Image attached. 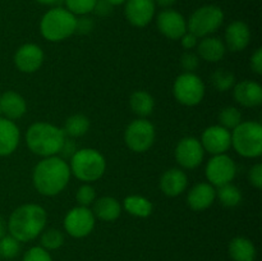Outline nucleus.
I'll return each instance as SVG.
<instances>
[{
    "label": "nucleus",
    "mask_w": 262,
    "mask_h": 261,
    "mask_svg": "<svg viewBox=\"0 0 262 261\" xmlns=\"http://www.w3.org/2000/svg\"><path fill=\"white\" fill-rule=\"evenodd\" d=\"M123 207L128 214L136 217H148L154 210L152 202L140 194H130L125 197L123 201Z\"/></svg>",
    "instance_id": "a878e982"
},
{
    "label": "nucleus",
    "mask_w": 262,
    "mask_h": 261,
    "mask_svg": "<svg viewBox=\"0 0 262 261\" xmlns=\"http://www.w3.org/2000/svg\"><path fill=\"white\" fill-rule=\"evenodd\" d=\"M129 106L132 112L140 118H146L152 114L154 107H155V100L152 95L147 91L138 90L130 95Z\"/></svg>",
    "instance_id": "bb28decb"
},
{
    "label": "nucleus",
    "mask_w": 262,
    "mask_h": 261,
    "mask_svg": "<svg viewBox=\"0 0 262 261\" xmlns=\"http://www.w3.org/2000/svg\"><path fill=\"white\" fill-rule=\"evenodd\" d=\"M69 169L77 179L84 183L99 181L106 170V160L96 148H78L69 159Z\"/></svg>",
    "instance_id": "39448f33"
},
{
    "label": "nucleus",
    "mask_w": 262,
    "mask_h": 261,
    "mask_svg": "<svg viewBox=\"0 0 262 261\" xmlns=\"http://www.w3.org/2000/svg\"><path fill=\"white\" fill-rule=\"evenodd\" d=\"M0 112L4 118L17 120L27 112V104L22 95L15 91H5L0 95Z\"/></svg>",
    "instance_id": "4be33fe9"
},
{
    "label": "nucleus",
    "mask_w": 262,
    "mask_h": 261,
    "mask_svg": "<svg viewBox=\"0 0 262 261\" xmlns=\"http://www.w3.org/2000/svg\"><path fill=\"white\" fill-rule=\"evenodd\" d=\"M233 96L239 105L245 107H256L262 104V87L251 79H245L233 86Z\"/></svg>",
    "instance_id": "a211bd4d"
},
{
    "label": "nucleus",
    "mask_w": 262,
    "mask_h": 261,
    "mask_svg": "<svg viewBox=\"0 0 262 261\" xmlns=\"http://www.w3.org/2000/svg\"><path fill=\"white\" fill-rule=\"evenodd\" d=\"M71 169L68 161L60 156L42 158L33 168L32 183L36 191L46 197H53L60 193L69 183Z\"/></svg>",
    "instance_id": "f257e3e1"
},
{
    "label": "nucleus",
    "mask_w": 262,
    "mask_h": 261,
    "mask_svg": "<svg viewBox=\"0 0 262 261\" xmlns=\"http://www.w3.org/2000/svg\"><path fill=\"white\" fill-rule=\"evenodd\" d=\"M97 0H64L66 3V9H68L72 14L77 17L87 15L89 13L94 12V8L96 5Z\"/></svg>",
    "instance_id": "473e14b6"
},
{
    "label": "nucleus",
    "mask_w": 262,
    "mask_h": 261,
    "mask_svg": "<svg viewBox=\"0 0 262 261\" xmlns=\"http://www.w3.org/2000/svg\"><path fill=\"white\" fill-rule=\"evenodd\" d=\"M0 115H2V112H0Z\"/></svg>",
    "instance_id": "09e8293b"
},
{
    "label": "nucleus",
    "mask_w": 262,
    "mask_h": 261,
    "mask_svg": "<svg viewBox=\"0 0 262 261\" xmlns=\"http://www.w3.org/2000/svg\"><path fill=\"white\" fill-rule=\"evenodd\" d=\"M196 49L199 58L209 63L220 61L224 58L225 51H227L224 42L219 37H212V36L202 37L197 44Z\"/></svg>",
    "instance_id": "5701e85b"
},
{
    "label": "nucleus",
    "mask_w": 262,
    "mask_h": 261,
    "mask_svg": "<svg viewBox=\"0 0 262 261\" xmlns=\"http://www.w3.org/2000/svg\"><path fill=\"white\" fill-rule=\"evenodd\" d=\"M48 212L37 204H25L17 207L8 220V232L19 242H30L43 232Z\"/></svg>",
    "instance_id": "f03ea898"
},
{
    "label": "nucleus",
    "mask_w": 262,
    "mask_h": 261,
    "mask_svg": "<svg viewBox=\"0 0 262 261\" xmlns=\"http://www.w3.org/2000/svg\"><path fill=\"white\" fill-rule=\"evenodd\" d=\"M216 200V189L209 182H200L194 184L187 193V205L194 211H204L209 209Z\"/></svg>",
    "instance_id": "f3484780"
},
{
    "label": "nucleus",
    "mask_w": 262,
    "mask_h": 261,
    "mask_svg": "<svg viewBox=\"0 0 262 261\" xmlns=\"http://www.w3.org/2000/svg\"><path fill=\"white\" fill-rule=\"evenodd\" d=\"M219 125L224 127L225 129L232 132L237 125H239L242 120V113L238 107L234 106H227L219 113Z\"/></svg>",
    "instance_id": "7c9ffc66"
},
{
    "label": "nucleus",
    "mask_w": 262,
    "mask_h": 261,
    "mask_svg": "<svg viewBox=\"0 0 262 261\" xmlns=\"http://www.w3.org/2000/svg\"><path fill=\"white\" fill-rule=\"evenodd\" d=\"M94 12L99 17H107V15L113 13V5L109 4L106 0H97L96 5L94 8Z\"/></svg>",
    "instance_id": "a19ab883"
},
{
    "label": "nucleus",
    "mask_w": 262,
    "mask_h": 261,
    "mask_svg": "<svg viewBox=\"0 0 262 261\" xmlns=\"http://www.w3.org/2000/svg\"><path fill=\"white\" fill-rule=\"evenodd\" d=\"M207 182L214 187H220L223 184L232 183L237 176V165L235 161L227 154L212 155L207 161L205 168Z\"/></svg>",
    "instance_id": "9d476101"
},
{
    "label": "nucleus",
    "mask_w": 262,
    "mask_h": 261,
    "mask_svg": "<svg viewBox=\"0 0 262 261\" xmlns=\"http://www.w3.org/2000/svg\"><path fill=\"white\" fill-rule=\"evenodd\" d=\"M7 230H8V225H7V222H5L4 217L0 215V238L4 237L5 234H7Z\"/></svg>",
    "instance_id": "a18cd8bd"
},
{
    "label": "nucleus",
    "mask_w": 262,
    "mask_h": 261,
    "mask_svg": "<svg viewBox=\"0 0 262 261\" xmlns=\"http://www.w3.org/2000/svg\"><path fill=\"white\" fill-rule=\"evenodd\" d=\"M23 261H53L48 250L41 246L31 247L23 256Z\"/></svg>",
    "instance_id": "e433bc0d"
},
{
    "label": "nucleus",
    "mask_w": 262,
    "mask_h": 261,
    "mask_svg": "<svg viewBox=\"0 0 262 261\" xmlns=\"http://www.w3.org/2000/svg\"><path fill=\"white\" fill-rule=\"evenodd\" d=\"M20 242L13 235L5 234L0 238V257L13 258L19 253Z\"/></svg>",
    "instance_id": "72a5a7b5"
},
{
    "label": "nucleus",
    "mask_w": 262,
    "mask_h": 261,
    "mask_svg": "<svg viewBox=\"0 0 262 261\" xmlns=\"http://www.w3.org/2000/svg\"><path fill=\"white\" fill-rule=\"evenodd\" d=\"M77 17L63 7H54L41 18L40 32L50 42H60L76 33Z\"/></svg>",
    "instance_id": "20e7f679"
},
{
    "label": "nucleus",
    "mask_w": 262,
    "mask_h": 261,
    "mask_svg": "<svg viewBox=\"0 0 262 261\" xmlns=\"http://www.w3.org/2000/svg\"><path fill=\"white\" fill-rule=\"evenodd\" d=\"M158 30L170 40H179L187 32V20L174 9H164L156 17Z\"/></svg>",
    "instance_id": "4468645a"
},
{
    "label": "nucleus",
    "mask_w": 262,
    "mask_h": 261,
    "mask_svg": "<svg viewBox=\"0 0 262 261\" xmlns=\"http://www.w3.org/2000/svg\"><path fill=\"white\" fill-rule=\"evenodd\" d=\"M200 142L205 153L211 155L227 154V151L232 147V133L219 124L210 125L202 132Z\"/></svg>",
    "instance_id": "ddd939ff"
},
{
    "label": "nucleus",
    "mask_w": 262,
    "mask_h": 261,
    "mask_svg": "<svg viewBox=\"0 0 262 261\" xmlns=\"http://www.w3.org/2000/svg\"><path fill=\"white\" fill-rule=\"evenodd\" d=\"M248 179H250V183L255 188H262V164L257 163L250 169V171H248Z\"/></svg>",
    "instance_id": "4c0bfd02"
},
{
    "label": "nucleus",
    "mask_w": 262,
    "mask_h": 261,
    "mask_svg": "<svg viewBox=\"0 0 262 261\" xmlns=\"http://www.w3.org/2000/svg\"><path fill=\"white\" fill-rule=\"evenodd\" d=\"M13 60L22 73H35L43 63V51L36 44H25L17 49Z\"/></svg>",
    "instance_id": "dca6fc26"
},
{
    "label": "nucleus",
    "mask_w": 262,
    "mask_h": 261,
    "mask_svg": "<svg viewBox=\"0 0 262 261\" xmlns=\"http://www.w3.org/2000/svg\"><path fill=\"white\" fill-rule=\"evenodd\" d=\"M205 83L196 73L183 72L176 78L173 84V95L177 101L186 106H196L204 100Z\"/></svg>",
    "instance_id": "6e6552de"
},
{
    "label": "nucleus",
    "mask_w": 262,
    "mask_h": 261,
    "mask_svg": "<svg viewBox=\"0 0 262 261\" xmlns=\"http://www.w3.org/2000/svg\"><path fill=\"white\" fill-rule=\"evenodd\" d=\"M92 212L95 217H99L104 222H114L122 214V205L114 197H100L99 200H95Z\"/></svg>",
    "instance_id": "b1692460"
},
{
    "label": "nucleus",
    "mask_w": 262,
    "mask_h": 261,
    "mask_svg": "<svg viewBox=\"0 0 262 261\" xmlns=\"http://www.w3.org/2000/svg\"><path fill=\"white\" fill-rule=\"evenodd\" d=\"M156 4L154 0H127L124 14L128 22L138 28L146 27L155 15Z\"/></svg>",
    "instance_id": "2eb2a0df"
},
{
    "label": "nucleus",
    "mask_w": 262,
    "mask_h": 261,
    "mask_svg": "<svg viewBox=\"0 0 262 261\" xmlns=\"http://www.w3.org/2000/svg\"><path fill=\"white\" fill-rule=\"evenodd\" d=\"M20 132L14 120L0 117V156H9L19 145Z\"/></svg>",
    "instance_id": "412c9836"
},
{
    "label": "nucleus",
    "mask_w": 262,
    "mask_h": 261,
    "mask_svg": "<svg viewBox=\"0 0 262 261\" xmlns=\"http://www.w3.org/2000/svg\"><path fill=\"white\" fill-rule=\"evenodd\" d=\"M95 25L94 20L91 18L86 17V15H81L77 18V25H76V33H81V35H87L94 30Z\"/></svg>",
    "instance_id": "58836bf2"
},
{
    "label": "nucleus",
    "mask_w": 262,
    "mask_h": 261,
    "mask_svg": "<svg viewBox=\"0 0 262 261\" xmlns=\"http://www.w3.org/2000/svg\"><path fill=\"white\" fill-rule=\"evenodd\" d=\"M216 199L225 207H235L242 201V192L233 183L223 184V186L217 187Z\"/></svg>",
    "instance_id": "c85d7f7f"
},
{
    "label": "nucleus",
    "mask_w": 262,
    "mask_h": 261,
    "mask_svg": "<svg viewBox=\"0 0 262 261\" xmlns=\"http://www.w3.org/2000/svg\"><path fill=\"white\" fill-rule=\"evenodd\" d=\"M224 12L216 5H204L192 13L187 22V31L196 37L202 38L212 35L222 27Z\"/></svg>",
    "instance_id": "0eeeda50"
},
{
    "label": "nucleus",
    "mask_w": 262,
    "mask_h": 261,
    "mask_svg": "<svg viewBox=\"0 0 262 261\" xmlns=\"http://www.w3.org/2000/svg\"><path fill=\"white\" fill-rule=\"evenodd\" d=\"M95 222L96 217L92 210L84 206H76L67 212L63 224L64 229L71 237L83 238L94 230Z\"/></svg>",
    "instance_id": "9b49d317"
},
{
    "label": "nucleus",
    "mask_w": 262,
    "mask_h": 261,
    "mask_svg": "<svg viewBox=\"0 0 262 261\" xmlns=\"http://www.w3.org/2000/svg\"><path fill=\"white\" fill-rule=\"evenodd\" d=\"M251 68L256 74H262V49L258 48L251 56Z\"/></svg>",
    "instance_id": "37998d69"
},
{
    "label": "nucleus",
    "mask_w": 262,
    "mask_h": 261,
    "mask_svg": "<svg viewBox=\"0 0 262 261\" xmlns=\"http://www.w3.org/2000/svg\"><path fill=\"white\" fill-rule=\"evenodd\" d=\"M77 150H78V148H77V145L76 142H74L73 138L66 137L63 146H61L60 148V153L59 154H60V158L67 161L68 159H71L74 154H76Z\"/></svg>",
    "instance_id": "ea45409f"
},
{
    "label": "nucleus",
    "mask_w": 262,
    "mask_h": 261,
    "mask_svg": "<svg viewBox=\"0 0 262 261\" xmlns=\"http://www.w3.org/2000/svg\"><path fill=\"white\" fill-rule=\"evenodd\" d=\"M179 40H181L182 46H183L187 51H191L192 49L196 48L197 44H199V37H196L193 33L188 32V31H187Z\"/></svg>",
    "instance_id": "79ce46f5"
},
{
    "label": "nucleus",
    "mask_w": 262,
    "mask_h": 261,
    "mask_svg": "<svg viewBox=\"0 0 262 261\" xmlns=\"http://www.w3.org/2000/svg\"><path fill=\"white\" fill-rule=\"evenodd\" d=\"M212 86L219 92H227L235 84V77L230 71L225 68H219L210 77Z\"/></svg>",
    "instance_id": "c756f323"
},
{
    "label": "nucleus",
    "mask_w": 262,
    "mask_h": 261,
    "mask_svg": "<svg viewBox=\"0 0 262 261\" xmlns=\"http://www.w3.org/2000/svg\"><path fill=\"white\" fill-rule=\"evenodd\" d=\"M156 5L164 8V9H169L170 7H173L177 3V0H154Z\"/></svg>",
    "instance_id": "c03bdc74"
},
{
    "label": "nucleus",
    "mask_w": 262,
    "mask_h": 261,
    "mask_svg": "<svg viewBox=\"0 0 262 261\" xmlns=\"http://www.w3.org/2000/svg\"><path fill=\"white\" fill-rule=\"evenodd\" d=\"M36 2H38L40 4H43V5H55L58 4L60 0H36Z\"/></svg>",
    "instance_id": "49530a36"
},
{
    "label": "nucleus",
    "mask_w": 262,
    "mask_h": 261,
    "mask_svg": "<svg viewBox=\"0 0 262 261\" xmlns=\"http://www.w3.org/2000/svg\"><path fill=\"white\" fill-rule=\"evenodd\" d=\"M225 48L233 53L242 51L250 45L251 30L247 23L242 20H234L225 30Z\"/></svg>",
    "instance_id": "6ab92c4d"
},
{
    "label": "nucleus",
    "mask_w": 262,
    "mask_h": 261,
    "mask_svg": "<svg viewBox=\"0 0 262 261\" xmlns=\"http://www.w3.org/2000/svg\"><path fill=\"white\" fill-rule=\"evenodd\" d=\"M64 234L59 229L50 228V229H43L41 233V247L45 250H58L63 246Z\"/></svg>",
    "instance_id": "2f4dec72"
},
{
    "label": "nucleus",
    "mask_w": 262,
    "mask_h": 261,
    "mask_svg": "<svg viewBox=\"0 0 262 261\" xmlns=\"http://www.w3.org/2000/svg\"><path fill=\"white\" fill-rule=\"evenodd\" d=\"M107 3H109V4H112L113 7H115V5H122V4H124L125 2H127V0H106Z\"/></svg>",
    "instance_id": "de8ad7c7"
},
{
    "label": "nucleus",
    "mask_w": 262,
    "mask_h": 261,
    "mask_svg": "<svg viewBox=\"0 0 262 261\" xmlns=\"http://www.w3.org/2000/svg\"><path fill=\"white\" fill-rule=\"evenodd\" d=\"M200 66V58L193 51H186L181 56V67L187 73H194Z\"/></svg>",
    "instance_id": "c9c22d12"
},
{
    "label": "nucleus",
    "mask_w": 262,
    "mask_h": 261,
    "mask_svg": "<svg viewBox=\"0 0 262 261\" xmlns=\"http://www.w3.org/2000/svg\"><path fill=\"white\" fill-rule=\"evenodd\" d=\"M232 146L238 155L256 159L262 155V125L258 122L246 120L232 130Z\"/></svg>",
    "instance_id": "423d86ee"
},
{
    "label": "nucleus",
    "mask_w": 262,
    "mask_h": 261,
    "mask_svg": "<svg viewBox=\"0 0 262 261\" xmlns=\"http://www.w3.org/2000/svg\"><path fill=\"white\" fill-rule=\"evenodd\" d=\"M76 200L78 202L79 206L89 207L90 205H92L96 200V191H95L94 187L90 183H84L77 189L76 192Z\"/></svg>",
    "instance_id": "f704fd0d"
},
{
    "label": "nucleus",
    "mask_w": 262,
    "mask_h": 261,
    "mask_svg": "<svg viewBox=\"0 0 262 261\" xmlns=\"http://www.w3.org/2000/svg\"><path fill=\"white\" fill-rule=\"evenodd\" d=\"M66 133L67 137L76 138V137H82V136L86 135L90 129V119L83 114H74L71 115L69 118H67L66 123H64V127L61 128Z\"/></svg>",
    "instance_id": "cd10ccee"
},
{
    "label": "nucleus",
    "mask_w": 262,
    "mask_h": 261,
    "mask_svg": "<svg viewBox=\"0 0 262 261\" xmlns=\"http://www.w3.org/2000/svg\"><path fill=\"white\" fill-rule=\"evenodd\" d=\"M188 186V177L182 169L171 168L164 171L159 187L161 192L168 197H177L183 193Z\"/></svg>",
    "instance_id": "aec40b11"
},
{
    "label": "nucleus",
    "mask_w": 262,
    "mask_h": 261,
    "mask_svg": "<svg viewBox=\"0 0 262 261\" xmlns=\"http://www.w3.org/2000/svg\"><path fill=\"white\" fill-rule=\"evenodd\" d=\"M174 156L181 168L196 169L204 160L205 150L196 137H184L177 143Z\"/></svg>",
    "instance_id": "f8f14e48"
},
{
    "label": "nucleus",
    "mask_w": 262,
    "mask_h": 261,
    "mask_svg": "<svg viewBox=\"0 0 262 261\" xmlns=\"http://www.w3.org/2000/svg\"><path fill=\"white\" fill-rule=\"evenodd\" d=\"M66 137L61 128L46 122H36L26 132V143L32 154L49 158L59 155Z\"/></svg>",
    "instance_id": "7ed1b4c3"
},
{
    "label": "nucleus",
    "mask_w": 262,
    "mask_h": 261,
    "mask_svg": "<svg viewBox=\"0 0 262 261\" xmlns=\"http://www.w3.org/2000/svg\"><path fill=\"white\" fill-rule=\"evenodd\" d=\"M229 255L234 261H255L257 251L252 241L245 237H235L229 242Z\"/></svg>",
    "instance_id": "393cba45"
},
{
    "label": "nucleus",
    "mask_w": 262,
    "mask_h": 261,
    "mask_svg": "<svg viewBox=\"0 0 262 261\" xmlns=\"http://www.w3.org/2000/svg\"><path fill=\"white\" fill-rule=\"evenodd\" d=\"M155 127L146 118L132 120L124 130V142L130 151L146 153L155 142Z\"/></svg>",
    "instance_id": "1a4fd4ad"
}]
</instances>
